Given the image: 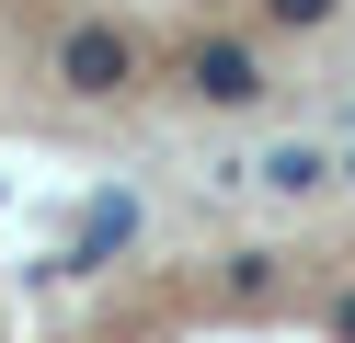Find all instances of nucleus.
I'll list each match as a JSON object with an SVG mask.
<instances>
[{"mask_svg":"<svg viewBox=\"0 0 355 343\" xmlns=\"http://www.w3.org/2000/svg\"><path fill=\"white\" fill-rule=\"evenodd\" d=\"M184 91H195L207 114H252L275 80H263V58H252L241 35H195V58H184Z\"/></svg>","mask_w":355,"mask_h":343,"instance_id":"obj_1","label":"nucleus"},{"mask_svg":"<svg viewBox=\"0 0 355 343\" xmlns=\"http://www.w3.org/2000/svg\"><path fill=\"white\" fill-rule=\"evenodd\" d=\"M126 80H138V46H126L115 23H69V35H58V91H80V103H115Z\"/></svg>","mask_w":355,"mask_h":343,"instance_id":"obj_2","label":"nucleus"},{"mask_svg":"<svg viewBox=\"0 0 355 343\" xmlns=\"http://www.w3.org/2000/svg\"><path fill=\"white\" fill-rule=\"evenodd\" d=\"M126 240H138V195L115 183V195H92V206H80V240H69V263H115Z\"/></svg>","mask_w":355,"mask_h":343,"instance_id":"obj_3","label":"nucleus"},{"mask_svg":"<svg viewBox=\"0 0 355 343\" xmlns=\"http://www.w3.org/2000/svg\"><path fill=\"white\" fill-rule=\"evenodd\" d=\"M332 183V149H309V137H286V149H263V195H286V206H309Z\"/></svg>","mask_w":355,"mask_h":343,"instance_id":"obj_4","label":"nucleus"},{"mask_svg":"<svg viewBox=\"0 0 355 343\" xmlns=\"http://www.w3.org/2000/svg\"><path fill=\"white\" fill-rule=\"evenodd\" d=\"M332 12H344V0H263V23H286V35H321Z\"/></svg>","mask_w":355,"mask_h":343,"instance_id":"obj_5","label":"nucleus"},{"mask_svg":"<svg viewBox=\"0 0 355 343\" xmlns=\"http://www.w3.org/2000/svg\"><path fill=\"white\" fill-rule=\"evenodd\" d=\"M332 332H344V343H355V297H344V309H332Z\"/></svg>","mask_w":355,"mask_h":343,"instance_id":"obj_6","label":"nucleus"},{"mask_svg":"<svg viewBox=\"0 0 355 343\" xmlns=\"http://www.w3.org/2000/svg\"><path fill=\"white\" fill-rule=\"evenodd\" d=\"M332 183H344V195H355V149H344V160H332Z\"/></svg>","mask_w":355,"mask_h":343,"instance_id":"obj_7","label":"nucleus"}]
</instances>
